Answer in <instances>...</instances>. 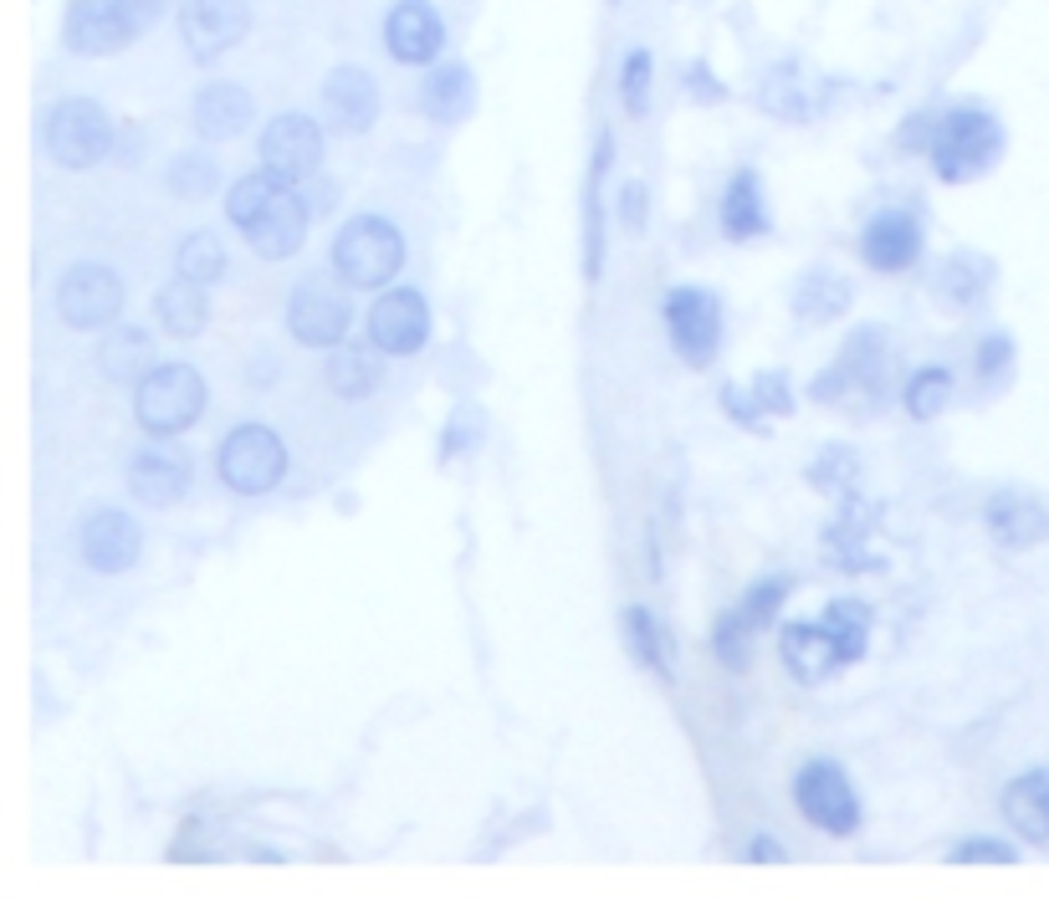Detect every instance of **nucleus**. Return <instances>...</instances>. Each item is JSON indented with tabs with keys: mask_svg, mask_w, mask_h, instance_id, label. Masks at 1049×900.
Listing matches in <instances>:
<instances>
[{
	"mask_svg": "<svg viewBox=\"0 0 1049 900\" xmlns=\"http://www.w3.org/2000/svg\"><path fill=\"white\" fill-rule=\"evenodd\" d=\"M221 215L225 231L246 246V256L256 261H297L318 225V210H313V195L307 185H287L277 174H267L261 164L231 174V185L221 195Z\"/></svg>",
	"mask_w": 1049,
	"mask_h": 900,
	"instance_id": "nucleus-1",
	"label": "nucleus"
},
{
	"mask_svg": "<svg viewBox=\"0 0 1049 900\" xmlns=\"http://www.w3.org/2000/svg\"><path fill=\"white\" fill-rule=\"evenodd\" d=\"M1003 154H1008V123L993 103H983V97L937 103V128H932V143L922 159L937 185H947V190L978 185L1003 164Z\"/></svg>",
	"mask_w": 1049,
	"mask_h": 900,
	"instance_id": "nucleus-2",
	"label": "nucleus"
},
{
	"mask_svg": "<svg viewBox=\"0 0 1049 900\" xmlns=\"http://www.w3.org/2000/svg\"><path fill=\"white\" fill-rule=\"evenodd\" d=\"M323 267L333 271L343 286H353L359 297H374V292H384L389 282L405 277V267H410V236L384 210H353V215H343L328 231Z\"/></svg>",
	"mask_w": 1049,
	"mask_h": 900,
	"instance_id": "nucleus-3",
	"label": "nucleus"
},
{
	"mask_svg": "<svg viewBox=\"0 0 1049 900\" xmlns=\"http://www.w3.org/2000/svg\"><path fill=\"white\" fill-rule=\"evenodd\" d=\"M794 573L789 568H773V573H758V578H747L737 594H732L722 609H716L712 630H707V650H712L716 670H727V676H743L758 645L773 640L783 619H789V604H794Z\"/></svg>",
	"mask_w": 1049,
	"mask_h": 900,
	"instance_id": "nucleus-4",
	"label": "nucleus"
},
{
	"mask_svg": "<svg viewBox=\"0 0 1049 900\" xmlns=\"http://www.w3.org/2000/svg\"><path fill=\"white\" fill-rule=\"evenodd\" d=\"M890 364H896V348H890L886 323H850L829 364L804 384V399L819 410L880 405L890 389Z\"/></svg>",
	"mask_w": 1049,
	"mask_h": 900,
	"instance_id": "nucleus-5",
	"label": "nucleus"
},
{
	"mask_svg": "<svg viewBox=\"0 0 1049 900\" xmlns=\"http://www.w3.org/2000/svg\"><path fill=\"white\" fill-rule=\"evenodd\" d=\"M789 804H794L798 823L814 829L819 839L850 844L865 834V793H860L855 773L829 752H809L794 762L789 773Z\"/></svg>",
	"mask_w": 1049,
	"mask_h": 900,
	"instance_id": "nucleus-6",
	"label": "nucleus"
},
{
	"mask_svg": "<svg viewBox=\"0 0 1049 900\" xmlns=\"http://www.w3.org/2000/svg\"><path fill=\"white\" fill-rule=\"evenodd\" d=\"M210 471L221 481V491L241 496V502H256V496H271L292 476V445L271 420H236L225 425L210 445Z\"/></svg>",
	"mask_w": 1049,
	"mask_h": 900,
	"instance_id": "nucleus-7",
	"label": "nucleus"
},
{
	"mask_svg": "<svg viewBox=\"0 0 1049 900\" xmlns=\"http://www.w3.org/2000/svg\"><path fill=\"white\" fill-rule=\"evenodd\" d=\"M210 410V379L190 359H160L133 389H128V414L139 435L154 441H185Z\"/></svg>",
	"mask_w": 1049,
	"mask_h": 900,
	"instance_id": "nucleus-8",
	"label": "nucleus"
},
{
	"mask_svg": "<svg viewBox=\"0 0 1049 900\" xmlns=\"http://www.w3.org/2000/svg\"><path fill=\"white\" fill-rule=\"evenodd\" d=\"M855 261L886 282L917 277L932 261V221H926L922 200L907 195V200H886V205L865 210L855 225Z\"/></svg>",
	"mask_w": 1049,
	"mask_h": 900,
	"instance_id": "nucleus-9",
	"label": "nucleus"
},
{
	"mask_svg": "<svg viewBox=\"0 0 1049 900\" xmlns=\"http://www.w3.org/2000/svg\"><path fill=\"white\" fill-rule=\"evenodd\" d=\"M655 317H661V338L676 364L691 374L716 368L727 348V297L712 282H670L655 302Z\"/></svg>",
	"mask_w": 1049,
	"mask_h": 900,
	"instance_id": "nucleus-10",
	"label": "nucleus"
},
{
	"mask_svg": "<svg viewBox=\"0 0 1049 900\" xmlns=\"http://www.w3.org/2000/svg\"><path fill=\"white\" fill-rule=\"evenodd\" d=\"M359 323H364V307H359V292L343 286L333 271H307L287 286L282 297V332L287 343L307 348V353H328V348L359 338Z\"/></svg>",
	"mask_w": 1049,
	"mask_h": 900,
	"instance_id": "nucleus-11",
	"label": "nucleus"
},
{
	"mask_svg": "<svg viewBox=\"0 0 1049 900\" xmlns=\"http://www.w3.org/2000/svg\"><path fill=\"white\" fill-rule=\"evenodd\" d=\"M118 118H113L97 97L87 93H62L51 97L47 108H41V128H36V139H41V154L67 174H87L97 164H108L113 149H118Z\"/></svg>",
	"mask_w": 1049,
	"mask_h": 900,
	"instance_id": "nucleus-12",
	"label": "nucleus"
},
{
	"mask_svg": "<svg viewBox=\"0 0 1049 900\" xmlns=\"http://www.w3.org/2000/svg\"><path fill=\"white\" fill-rule=\"evenodd\" d=\"M51 313L72 332H108L128 317V277L103 256H78L51 282Z\"/></svg>",
	"mask_w": 1049,
	"mask_h": 900,
	"instance_id": "nucleus-13",
	"label": "nucleus"
},
{
	"mask_svg": "<svg viewBox=\"0 0 1049 900\" xmlns=\"http://www.w3.org/2000/svg\"><path fill=\"white\" fill-rule=\"evenodd\" d=\"M328 139H333V128L323 123V113L282 108L261 118V128H256V164L287 185H313L328 169Z\"/></svg>",
	"mask_w": 1049,
	"mask_h": 900,
	"instance_id": "nucleus-14",
	"label": "nucleus"
},
{
	"mask_svg": "<svg viewBox=\"0 0 1049 900\" xmlns=\"http://www.w3.org/2000/svg\"><path fill=\"white\" fill-rule=\"evenodd\" d=\"M359 338H369V343L379 348L389 364L420 359V353L435 343V307H430L425 286L389 282L384 292L364 297V323H359Z\"/></svg>",
	"mask_w": 1049,
	"mask_h": 900,
	"instance_id": "nucleus-15",
	"label": "nucleus"
},
{
	"mask_svg": "<svg viewBox=\"0 0 1049 900\" xmlns=\"http://www.w3.org/2000/svg\"><path fill=\"white\" fill-rule=\"evenodd\" d=\"M615 159H620V139L605 123L594 133L584 179H579V267H584L588 286L605 282V267H609V231H615V190H609V174H615Z\"/></svg>",
	"mask_w": 1049,
	"mask_h": 900,
	"instance_id": "nucleus-16",
	"label": "nucleus"
},
{
	"mask_svg": "<svg viewBox=\"0 0 1049 900\" xmlns=\"http://www.w3.org/2000/svg\"><path fill=\"white\" fill-rule=\"evenodd\" d=\"M143 548H149V532H143L133 506L97 502L72 522V558L87 573H97V578H123V573H133L143 563Z\"/></svg>",
	"mask_w": 1049,
	"mask_h": 900,
	"instance_id": "nucleus-17",
	"label": "nucleus"
},
{
	"mask_svg": "<svg viewBox=\"0 0 1049 900\" xmlns=\"http://www.w3.org/2000/svg\"><path fill=\"white\" fill-rule=\"evenodd\" d=\"M123 491L133 496V506L169 512V506H179L195 491V456L179 441L143 435L123 460Z\"/></svg>",
	"mask_w": 1049,
	"mask_h": 900,
	"instance_id": "nucleus-18",
	"label": "nucleus"
},
{
	"mask_svg": "<svg viewBox=\"0 0 1049 900\" xmlns=\"http://www.w3.org/2000/svg\"><path fill=\"white\" fill-rule=\"evenodd\" d=\"M384 57L405 72H425L441 57H451V21L441 16L435 0H389L379 21Z\"/></svg>",
	"mask_w": 1049,
	"mask_h": 900,
	"instance_id": "nucleus-19",
	"label": "nucleus"
},
{
	"mask_svg": "<svg viewBox=\"0 0 1049 900\" xmlns=\"http://www.w3.org/2000/svg\"><path fill=\"white\" fill-rule=\"evenodd\" d=\"M149 32L128 0H67L62 5V47L82 62H103L128 51Z\"/></svg>",
	"mask_w": 1049,
	"mask_h": 900,
	"instance_id": "nucleus-20",
	"label": "nucleus"
},
{
	"mask_svg": "<svg viewBox=\"0 0 1049 900\" xmlns=\"http://www.w3.org/2000/svg\"><path fill=\"white\" fill-rule=\"evenodd\" d=\"M716 236L727 246H758L779 231V215H773V190L758 164H732L727 179L716 185V205H712Z\"/></svg>",
	"mask_w": 1049,
	"mask_h": 900,
	"instance_id": "nucleus-21",
	"label": "nucleus"
},
{
	"mask_svg": "<svg viewBox=\"0 0 1049 900\" xmlns=\"http://www.w3.org/2000/svg\"><path fill=\"white\" fill-rule=\"evenodd\" d=\"M773 655H779L783 676L794 680V686H804V691H819V686H829L835 676L850 670L840 640L829 634V624H825L819 609H814V614H789L783 619L779 630H773Z\"/></svg>",
	"mask_w": 1049,
	"mask_h": 900,
	"instance_id": "nucleus-22",
	"label": "nucleus"
},
{
	"mask_svg": "<svg viewBox=\"0 0 1049 900\" xmlns=\"http://www.w3.org/2000/svg\"><path fill=\"white\" fill-rule=\"evenodd\" d=\"M175 32L190 62L215 67L251 36V0H179Z\"/></svg>",
	"mask_w": 1049,
	"mask_h": 900,
	"instance_id": "nucleus-23",
	"label": "nucleus"
},
{
	"mask_svg": "<svg viewBox=\"0 0 1049 900\" xmlns=\"http://www.w3.org/2000/svg\"><path fill=\"white\" fill-rule=\"evenodd\" d=\"M999 286V261L978 246H953L926 261V297L947 317H972L983 313L988 297Z\"/></svg>",
	"mask_w": 1049,
	"mask_h": 900,
	"instance_id": "nucleus-24",
	"label": "nucleus"
},
{
	"mask_svg": "<svg viewBox=\"0 0 1049 900\" xmlns=\"http://www.w3.org/2000/svg\"><path fill=\"white\" fill-rule=\"evenodd\" d=\"M185 118H190V133L200 143H236V139H246V133H256L261 128V113H256V93L246 87V82H236V77H205L200 87L190 93V108H185Z\"/></svg>",
	"mask_w": 1049,
	"mask_h": 900,
	"instance_id": "nucleus-25",
	"label": "nucleus"
},
{
	"mask_svg": "<svg viewBox=\"0 0 1049 900\" xmlns=\"http://www.w3.org/2000/svg\"><path fill=\"white\" fill-rule=\"evenodd\" d=\"M318 113H323V123L333 128V133H343V139H364L369 128L379 123V113H384L379 77H374L369 67H359V62L328 67L323 82H318Z\"/></svg>",
	"mask_w": 1049,
	"mask_h": 900,
	"instance_id": "nucleus-26",
	"label": "nucleus"
},
{
	"mask_svg": "<svg viewBox=\"0 0 1049 900\" xmlns=\"http://www.w3.org/2000/svg\"><path fill=\"white\" fill-rule=\"evenodd\" d=\"M481 103V82L477 67L461 62V57H441L435 67L420 72L415 82V113L435 128H461Z\"/></svg>",
	"mask_w": 1049,
	"mask_h": 900,
	"instance_id": "nucleus-27",
	"label": "nucleus"
},
{
	"mask_svg": "<svg viewBox=\"0 0 1049 900\" xmlns=\"http://www.w3.org/2000/svg\"><path fill=\"white\" fill-rule=\"evenodd\" d=\"M855 297H860V282L844 267L809 261L794 277V286H789V313L804 328H835V323H844V317L855 313Z\"/></svg>",
	"mask_w": 1049,
	"mask_h": 900,
	"instance_id": "nucleus-28",
	"label": "nucleus"
},
{
	"mask_svg": "<svg viewBox=\"0 0 1049 900\" xmlns=\"http://www.w3.org/2000/svg\"><path fill=\"white\" fill-rule=\"evenodd\" d=\"M978 522L983 532L999 542L1003 553H1029L1049 537V506L1024 486H999L988 491L983 506H978Z\"/></svg>",
	"mask_w": 1049,
	"mask_h": 900,
	"instance_id": "nucleus-29",
	"label": "nucleus"
},
{
	"mask_svg": "<svg viewBox=\"0 0 1049 900\" xmlns=\"http://www.w3.org/2000/svg\"><path fill=\"white\" fill-rule=\"evenodd\" d=\"M999 819L1024 850H1049V762L1018 768L999 793Z\"/></svg>",
	"mask_w": 1049,
	"mask_h": 900,
	"instance_id": "nucleus-30",
	"label": "nucleus"
},
{
	"mask_svg": "<svg viewBox=\"0 0 1049 900\" xmlns=\"http://www.w3.org/2000/svg\"><path fill=\"white\" fill-rule=\"evenodd\" d=\"M149 323L160 328V338L169 343H195V338H205V328L215 323V297H210V286L190 282V277H169V282L154 286V297H149Z\"/></svg>",
	"mask_w": 1049,
	"mask_h": 900,
	"instance_id": "nucleus-31",
	"label": "nucleus"
},
{
	"mask_svg": "<svg viewBox=\"0 0 1049 900\" xmlns=\"http://www.w3.org/2000/svg\"><path fill=\"white\" fill-rule=\"evenodd\" d=\"M389 384V359L369 338H349L323 353V389L343 405H364Z\"/></svg>",
	"mask_w": 1049,
	"mask_h": 900,
	"instance_id": "nucleus-32",
	"label": "nucleus"
},
{
	"mask_svg": "<svg viewBox=\"0 0 1049 900\" xmlns=\"http://www.w3.org/2000/svg\"><path fill=\"white\" fill-rule=\"evenodd\" d=\"M620 645H625V655L635 660V670H645V676L661 680V686H676V660H681V650H676L670 624L655 614L651 604H625L620 609Z\"/></svg>",
	"mask_w": 1049,
	"mask_h": 900,
	"instance_id": "nucleus-33",
	"label": "nucleus"
},
{
	"mask_svg": "<svg viewBox=\"0 0 1049 900\" xmlns=\"http://www.w3.org/2000/svg\"><path fill=\"white\" fill-rule=\"evenodd\" d=\"M160 364V328L154 323H113L108 332H97V374L118 389L133 384Z\"/></svg>",
	"mask_w": 1049,
	"mask_h": 900,
	"instance_id": "nucleus-34",
	"label": "nucleus"
},
{
	"mask_svg": "<svg viewBox=\"0 0 1049 900\" xmlns=\"http://www.w3.org/2000/svg\"><path fill=\"white\" fill-rule=\"evenodd\" d=\"M957 395H962V374L947 359H922L896 379V405L911 425H937L957 405Z\"/></svg>",
	"mask_w": 1049,
	"mask_h": 900,
	"instance_id": "nucleus-35",
	"label": "nucleus"
},
{
	"mask_svg": "<svg viewBox=\"0 0 1049 900\" xmlns=\"http://www.w3.org/2000/svg\"><path fill=\"white\" fill-rule=\"evenodd\" d=\"M758 108L779 123H809L825 113V82L804 62H773L758 82Z\"/></svg>",
	"mask_w": 1049,
	"mask_h": 900,
	"instance_id": "nucleus-36",
	"label": "nucleus"
},
{
	"mask_svg": "<svg viewBox=\"0 0 1049 900\" xmlns=\"http://www.w3.org/2000/svg\"><path fill=\"white\" fill-rule=\"evenodd\" d=\"M160 185H164L169 200H179V205H200V200H210V195H225L231 174H225V164L215 159V143L195 139L190 149H175V154L160 164Z\"/></svg>",
	"mask_w": 1049,
	"mask_h": 900,
	"instance_id": "nucleus-37",
	"label": "nucleus"
},
{
	"mask_svg": "<svg viewBox=\"0 0 1049 900\" xmlns=\"http://www.w3.org/2000/svg\"><path fill=\"white\" fill-rule=\"evenodd\" d=\"M968 379L978 395H1003L1018 374V338L1008 328H983L978 338L968 343Z\"/></svg>",
	"mask_w": 1049,
	"mask_h": 900,
	"instance_id": "nucleus-38",
	"label": "nucleus"
},
{
	"mask_svg": "<svg viewBox=\"0 0 1049 900\" xmlns=\"http://www.w3.org/2000/svg\"><path fill=\"white\" fill-rule=\"evenodd\" d=\"M175 271L215 292V286L231 277V241H225L221 225H190V231L175 241Z\"/></svg>",
	"mask_w": 1049,
	"mask_h": 900,
	"instance_id": "nucleus-39",
	"label": "nucleus"
},
{
	"mask_svg": "<svg viewBox=\"0 0 1049 900\" xmlns=\"http://www.w3.org/2000/svg\"><path fill=\"white\" fill-rule=\"evenodd\" d=\"M487 435H492L487 410H481L477 399H456V405L445 410L441 430H435V460H441V466H461V460H471L481 445H487Z\"/></svg>",
	"mask_w": 1049,
	"mask_h": 900,
	"instance_id": "nucleus-40",
	"label": "nucleus"
},
{
	"mask_svg": "<svg viewBox=\"0 0 1049 900\" xmlns=\"http://www.w3.org/2000/svg\"><path fill=\"white\" fill-rule=\"evenodd\" d=\"M825 558L840 573H860V568H880V558L871 553V527L860 522V506L844 502L825 527Z\"/></svg>",
	"mask_w": 1049,
	"mask_h": 900,
	"instance_id": "nucleus-41",
	"label": "nucleus"
},
{
	"mask_svg": "<svg viewBox=\"0 0 1049 900\" xmlns=\"http://www.w3.org/2000/svg\"><path fill=\"white\" fill-rule=\"evenodd\" d=\"M615 103L625 118H651L655 108V51L651 47H630L615 67Z\"/></svg>",
	"mask_w": 1049,
	"mask_h": 900,
	"instance_id": "nucleus-42",
	"label": "nucleus"
},
{
	"mask_svg": "<svg viewBox=\"0 0 1049 900\" xmlns=\"http://www.w3.org/2000/svg\"><path fill=\"white\" fill-rule=\"evenodd\" d=\"M947 865H1018L1024 859V844H1018L1008 829L993 834V829H972V834H957L947 850H942Z\"/></svg>",
	"mask_w": 1049,
	"mask_h": 900,
	"instance_id": "nucleus-43",
	"label": "nucleus"
},
{
	"mask_svg": "<svg viewBox=\"0 0 1049 900\" xmlns=\"http://www.w3.org/2000/svg\"><path fill=\"white\" fill-rule=\"evenodd\" d=\"M747 389H753V399H758V410L768 414V425L773 420H794L798 414V399H804V389L794 384V374L789 368H753L747 374Z\"/></svg>",
	"mask_w": 1049,
	"mask_h": 900,
	"instance_id": "nucleus-44",
	"label": "nucleus"
},
{
	"mask_svg": "<svg viewBox=\"0 0 1049 900\" xmlns=\"http://www.w3.org/2000/svg\"><path fill=\"white\" fill-rule=\"evenodd\" d=\"M804 481L814 491H825V496H850L860 481V460L850 456V445H825L819 456L804 466Z\"/></svg>",
	"mask_w": 1049,
	"mask_h": 900,
	"instance_id": "nucleus-45",
	"label": "nucleus"
},
{
	"mask_svg": "<svg viewBox=\"0 0 1049 900\" xmlns=\"http://www.w3.org/2000/svg\"><path fill=\"white\" fill-rule=\"evenodd\" d=\"M651 221H655V190L645 185V179H620L615 185V231H625V236H645L651 231Z\"/></svg>",
	"mask_w": 1049,
	"mask_h": 900,
	"instance_id": "nucleus-46",
	"label": "nucleus"
},
{
	"mask_svg": "<svg viewBox=\"0 0 1049 900\" xmlns=\"http://www.w3.org/2000/svg\"><path fill=\"white\" fill-rule=\"evenodd\" d=\"M225 839H221V819H185L179 834L169 839V859H221Z\"/></svg>",
	"mask_w": 1049,
	"mask_h": 900,
	"instance_id": "nucleus-47",
	"label": "nucleus"
},
{
	"mask_svg": "<svg viewBox=\"0 0 1049 900\" xmlns=\"http://www.w3.org/2000/svg\"><path fill=\"white\" fill-rule=\"evenodd\" d=\"M716 410L727 414L737 430H747V435H763L768 430V414L758 410V399H753L747 379H722L716 384Z\"/></svg>",
	"mask_w": 1049,
	"mask_h": 900,
	"instance_id": "nucleus-48",
	"label": "nucleus"
},
{
	"mask_svg": "<svg viewBox=\"0 0 1049 900\" xmlns=\"http://www.w3.org/2000/svg\"><path fill=\"white\" fill-rule=\"evenodd\" d=\"M681 93H686V103H697V108H722V103L732 97V82L722 77L707 57H697V62L681 67Z\"/></svg>",
	"mask_w": 1049,
	"mask_h": 900,
	"instance_id": "nucleus-49",
	"label": "nucleus"
},
{
	"mask_svg": "<svg viewBox=\"0 0 1049 900\" xmlns=\"http://www.w3.org/2000/svg\"><path fill=\"white\" fill-rule=\"evenodd\" d=\"M932 128H937V103H926V108H911L896 133H890V149L901 159H926V143H932Z\"/></svg>",
	"mask_w": 1049,
	"mask_h": 900,
	"instance_id": "nucleus-50",
	"label": "nucleus"
},
{
	"mask_svg": "<svg viewBox=\"0 0 1049 900\" xmlns=\"http://www.w3.org/2000/svg\"><path fill=\"white\" fill-rule=\"evenodd\" d=\"M737 859H743V865H789L794 850H789V839L773 834V829H753V834L737 844Z\"/></svg>",
	"mask_w": 1049,
	"mask_h": 900,
	"instance_id": "nucleus-51",
	"label": "nucleus"
},
{
	"mask_svg": "<svg viewBox=\"0 0 1049 900\" xmlns=\"http://www.w3.org/2000/svg\"><path fill=\"white\" fill-rule=\"evenodd\" d=\"M277 379H282V368H277V353H271V348H251V353L241 359V384H246V389H271Z\"/></svg>",
	"mask_w": 1049,
	"mask_h": 900,
	"instance_id": "nucleus-52",
	"label": "nucleus"
},
{
	"mask_svg": "<svg viewBox=\"0 0 1049 900\" xmlns=\"http://www.w3.org/2000/svg\"><path fill=\"white\" fill-rule=\"evenodd\" d=\"M143 143H149V133L133 128V123H123V128H118V149H113V159H118L123 169H133V164L143 159Z\"/></svg>",
	"mask_w": 1049,
	"mask_h": 900,
	"instance_id": "nucleus-53",
	"label": "nucleus"
},
{
	"mask_svg": "<svg viewBox=\"0 0 1049 900\" xmlns=\"http://www.w3.org/2000/svg\"><path fill=\"white\" fill-rule=\"evenodd\" d=\"M246 854H256V865H282V859H292V854L277 850V844H246Z\"/></svg>",
	"mask_w": 1049,
	"mask_h": 900,
	"instance_id": "nucleus-54",
	"label": "nucleus"
},
{
	"mask_svg": "<svg viewBox=\"0 0 1049 900\" xmlns=\"http://www.w3.org/2000/svg\"><path fill=\"white\" fill-rule=\"evenodd\" d=\"M609 5H615V0H609Z\"/></svg>",
	"mask_w": 1049,
	"mask_h": 900,
	"instance_id": "nucleus-55",
	"label": "nucleus"
}]
</instances>
